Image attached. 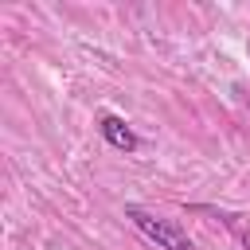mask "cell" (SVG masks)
<instances>
[{
    "mask_svg": "<svg viewBox=\"0 0 250 250\" xmlns=\"http://www.w3.org/2000/svg\"><path fill=\"white\" fill-rule=\"evenodd\" d=\"M125 219H129L145 238H152L160 250H199L172 219H160L156 211H148V207H141V203H125Z\"/></svg>",
    "mask_w": 250,
    "mask_h": 250,
    "instance_id": "cell-1",
    "label": "cell"
},
{
    "mask_svg": "<svg viewBox=\"0 0 250 250\" xmlns=\"http://www.w3.org/2000/svg\"><path fill=\"white\" fill-rule=\"evenodd\" d=\"M98 133L105 137V145H113V148H121V152H137V148H141V137H137L117 113H105V117L98 121Z\"/></svg>",
    "mask_w": 250,
    "mask_h": 250,
    "instance_id": "cell-2",
    "label": "cell"
},
{
    "mask_svg": "<svg viewBox=\"0 0 250 250\" xmlns=\"http://www.w3.org/2000/svg\"><path fill=\"white\" fill-rule=\"evenodd\" d=\"M219 219H223V223H227V227H230V230L238 234V242H242V250H250V223H242V215H227V211H223Z\"/></svg>",
    "mask_w": 250,
    "mask_h": 250,
    "instance_id": "cell-3",
    "label": "cell"
}]
</instances>
